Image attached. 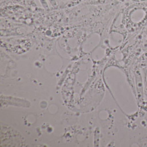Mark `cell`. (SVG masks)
Returning a JSON list of instances; mask_svg holds the SVG:
<instances>
[{
	"label": "cell",
	"instance_id": "1",
	"mask_svg": "<svg viewBox=\"0 0 147 147\" xmlns=\"http://www.w3.org/2000/svg\"><path fill=\"white\" fill-rule=\"evenodd\" d=\"M134 79L136 83L137 99L138 104H140L144 100V84L142 74L139 68H137L134 71Z\"/></svg>",
	"mask_w": 147,
	"mask_h": 147
},
{
	"label": "cell",
	"instance_id": "2",
	"mask_svg": "<svg viewBox=\"0 0 147 147\" xmlns=\"http://www.w3.org/2000/svg\"><path fill=\"white\" fill-rule=\"evenodd\" d=\"M39 1L42 7H43L45 10L49 9V4L47 0H39Z\"/></svg>",
	"mask_w": 147,
	"mask_h": 147
},
{
	"label": "cell",
	"instance_id": "3",
	"mask_svg": "<svg viewBox=\"0 0 147 147\" xmlns=\"http://www.w3.org/2000/svg\"><path fill=\"white\" fill-rule=\"evenodd\" d=\"M51 6L54 8H56L57 7V3L56 0H47Z\"/></svg>",
	"mask_w": 147,
	"mask_h": 147
},
{
	"label": "cell",
	"instance_id": "4",
	"mask_svg": "<svg viewBox=\"0 0 147 147\" xmlns=\"http://www.w3.org/2000/svg\"><path fill=\"white\" fill-rule=\"evenodd\" d=\"M144 90L146 93H147V74L146 77V81L144 83Z\"/></svg>",
	"mask_w": 147,
	"mask_h": 147
},
{
	"label": "cell",
	"instance_id": "5",
	"mask_svg": "<svg viewBox=\"0 0 147 147\" xmlns=\"http://www.w3.org/2000/svg\"><path fill=\"white\" fill-rule=\"evenodd\" d=\"M146 50H147V39L145 41L144 45H143V50L146 51Z\"/></svg>",
	"mask_w": 147,
	"mask_h": 147
},
{
	"label": "cell",
	"instance_id": "6",
	"mask_svg": "<svg viewBox=\"0 0 147 147\" xmlns=\"http://www.w3.org/2000/svg\"><path fill=\"white\" fill-rule=\"evenodd\" d=\"M30 1H31V0H26V2L28 3H29L30 2Z\"/></svg>",
	"mask_w": 147,
	"mask_h": 147
}]
</instances>
